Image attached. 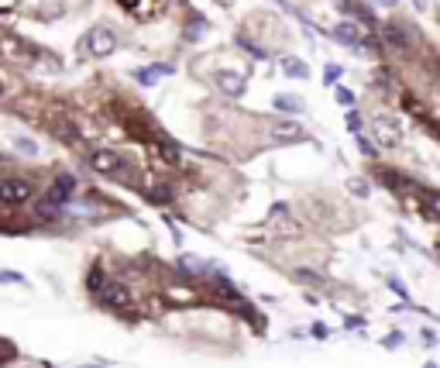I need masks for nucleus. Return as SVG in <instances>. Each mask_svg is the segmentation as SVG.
Masks as SVG:
<instances>
[{
	"label": "nucleus",
	"instance_id": "obj_1",
	"mask_svg": "<svg viewBox=\"0 0 440 368\" xmlns=\"http://www.w3.org/2000/svg\"><path fill=\"white\" fill-rule=\"evenodd\" d=\"M86 49H90V55H110L114 49H117V35L110 31V28H93L90 31V38H86Z\"/></svg>",
	"mask_w": 440,
	"mask_h": 368
},
{
	"label": "nucleus",
	"instance_id": "obj_2",
	"mask_svg": "<svg viewBox=\"0 0 440 368\" xmlns=\"http://www.w3.org/2000/svg\"><path fill=\"white\" fill-rule=\"evenodd\" d=\"M0 200L11 203V207L28 203V200H31V183H25V179H4V183H0Z\"/></svg>",
	"mask_w": 440,
	"mask_h": 368
},
{
	"label": "nucleus",
	"instance_id": "obj_3",
	"mask_svg": "<svg viewBox=\"0 0 440 368\" xmlns=\"http://www.w3.org/2000/svg\"><path fill=\"white\" fill-rule=\"evenodd\" d=\"M90 165H93L97 172L110 176V172H121V169H124V158L117 155V152H110V148H100V152L90 155Z\"/></svg>",
	"mask_w": 440,
	"mask_h": 368
},
{
	"label": "nucleus",
	"instance_id": "obj_4",
	"mask_svg": "<svg viewBox=\"0 0 440 368\" xmlns=\"http://www.w3.org/2000/svg\"><path fill=\"white\" fill-rule=\"evenodd\" d=\"M371 131H375V138L382 141V145H399L403 141V131H399V124H392V121H386V117H375L371 121Z\"/></svg>",
	"mask_w": 440,
	"mask_h": 368
},
{
	"label": "nucleus",
	"instance_id": "obj_5",
	"mask_svg": "<svg viewBox=\"0 0 440 368\" xmlns=\"http://www.w3.org/2000/svg\"><path fill=\"white\" fill-rule=\"evenodd\" d=\"M100 299H104L107 307H117V310H124L131 303V296H128V290L121 286V283H107L104 290H100Z\"/></svg>",
	"mask_w": 440,
	"mask_h": 368
},
{
	"label": "nucleus",
	"instance_id": "obj_6",
	"mask_svg": "<svg viewBox=\"0 0 440 368\" xmlns=\"http://www.w3.org/2000/svg\"><path fill=\"white\" fill-rule=\"evenodd\" d=\"M217 86L227 97H241L244 93V76L241 73H217Z\"/></svg>",
	"mask_w": 440,
	"mask_h": 368
},
{
	"label": "nucleus",
	"instance_id": "obj_7",
	"mask_svg": "<svg viewBox=\"0 0 440 368\" xmlns=\"http://www.w3.org/2000/svg\"><path fill=\"white\" fill-rule=\"evenodd\" d=\"M272 138H275V141H299V138H303V128H299L296 121H279V124L272 128Z\"/></svg>",
	"mask_w": 440,
	"mask_h": 368
},
{
	"label": "nucleus",
	"instance_id": "obj_8",
	"mask_svg": "<svg viewBox=\"0 0 440 368\" xmlns=\"http://www.w3.org/2000/svg\"><path fill=\"white\" fill-rule=\"evenodd\" d=\"M69 193H73V176H66V172H62V176L55 179V186H52V189H49V200H52V203H59V207H62V203L69 200Z\"/></svg>",
	"mask_w": 440,
	"mask_h": 368
},
{
	"label": "nucleus",
	"instance_id": "obj_9",
	"mask_svg": "<svg viewBox=\"0 0 440 368\" xmlns=\"http://www.w3.org/2000/svg\"><path fill=\"white\" fill-rule=\"evenodd\" d=\"M334 38L337 42H344V45H362V28L351 25V21H344V25L334 28Z\"/></svg>",
	"mask_w": 440,
	"mask_h": 368
},
{
	"label": "nucleus",
	"instance_id": "obj_10",
	"mask_svg": "<svg viewBox=\"0 0 440 368\" xmlns=\"http://www.w3.org/2000/svg\"><path fill=\"white\" fill-rule=\"evenodd\" d=\"M386 38L396 45V49H406V45H410V35H406V28H403V25H388L386 28Z\"/></svg>",
	"mask_w": 440,
	"mask_h": 368
},
{
	"label": "nucleus",
	"instance_id": "obj_11",
	"mask_svg": "<svg viewBox=\"0 0 440 368\" xmlns=\"http://www.w3.org/2000/svg\"><path fill=\"white\" fill-rule=\"evenodd\" d=\"M0 49L11 55V59H25V55H28V49L18 42V38H4V42H0Z\"/></svg>",
	"mask_w": 440,
	"mask_h": 368
},
{
	"label": "nucleus",
	"instance_id": "obj_12",
	"mask_svg": "<svg viewBox=\"0 0 440 368\" xmlns=\"http://www.w3.org/2000/svg\"><path fill=\"white\" fill-rule=\"evenodd\" d=\"M283 69H285V76L307 79V66H303V62H296V59H283Z\"/></svg>",
	"mask_w": 440,
	"mask_h": 368
},
{
	"label": "nucleus",
	"instance_id": "obj_13",
	"mask_svg": "<svg viewBox=\"0 0 440 368\" xmlns=\"http://www.w3.org/2000/svg\"><path fill=\"white\" fill-rule=\"evenodd\" d=\"M52 131L59 134V138H66V141H76V128H73V124H66L62 117H59V121H52Z\"/></svg>",
	"mask_w": 440,
	"mask_h": 368
},
{
	"label": "nucleus",
	"instance_id": "obj_14",
	"mask_svg": "<svg viewBox=\"0 0 440 368\" xmlns=\"http://www.w3.org/2000/svg\"><path fill=\"white\" fill-rule=\"evenodd\" d=\"M35 210H38V217H49V220H52V217H59V213H62V207H59V203H52V200H42Z\"/></svg>",
	"mask_w": 440,
	"mask_h": 368
},
{
	"label": "nucleus",
	"instance_id": "obj_15",
	"mask_svg": "<svg viewBox=\"0 0 440 368\" xmlns=\"http://www.w3.org/2000/svg\"><path fill=\"white\" fill-rule=\"evenodd\" d=\"M162 73H172V66H152V69H145V73H138V79H141V83L148 86V83H152V79H155V76H162Z\"/></svg>",
	"mask_w": 440,
	"mask_h": 368
},
{
	"label": "nucleus",
	"instance_id": "obj_16",
	"mask_svg": "<svg viewBox=\"0 0 440 368\" xmlns=\"http://www.w3.org/2000/svg\"><path fill=\"white\" fill-rule=\"evenodd\" d=\"M14 148H18L21 155H38V145H35L31 138H14Z\"/></svg>",
	"mask_w": 440,
	"mask_h": 368
},
{
	"label": "nucleus",
	"instance_id": "obj_17",
	"mask_svg": "<svg viewBox=\"0 0 440 368\" xmlns=\"http://www.w3.org/2000/svg\"><path fill=\"white\" fill-rule=\"evenodd\" d=\"M275 107H279V110H299V100H296V97H275Z\"/></svg>",
	"mask_w": 440,
	"mask_h": 368
},
{
	"label": "nucleus",
	"instance_id": "obj_18",
	"mask_svg": "<svg viewBox=\"0 0 440 368\" xmlns=\"http://www.w3.org/2000/svg\"><path fill=\"white\" fill-rule=\"evenodd\" d=\"M203 21H196V25H189V31H186V38H189V42H200V38H203Z\"/></svg>",
	"mask_w": 440,
	"mask_h": 368
},
{
	"label": "nucleus",
	"instance_id": "obj_19",
	"mask_svg": "<svg viewBox=\"0 0 440 368\" xmlns=\"http://www.w3.org/2000/svg\"><path fill=\"white\" fill-rule=\"evenodd\" d=\"M0 283H25L21 272H11V268H0Z\"/></svg>",
	"mask_w": 440,
	"mask_h": 368
},
{
	"label": "nucleus",
	"instance_id": "obj_20",
	"mask_svg": "<svg viewBox=\"0 0 440 368\" xmlns=\"http://www.w3.org/2000/svg\"><path fill=\"white\" fill-rule=\"evenodd\" d=\"M337 100H340V104H351V100H355V97H351V93H347V90H337Z\"/></svg>",
	"mask_w": 440,
	"mask_h": 368
},
{
	"label": "nucleus",
	"instance_id": "obj_21",
	"mask_svg": "<svg viewBox=\"0 0 440 368\" xmlns=\"http://www.w3.org/2000/svg\"><path fill=\"white\" fill-rule=\"evenodd\" d=\"M371 4H379V7H396L399 0H371Z\"/></svg>",
	"mask_w": 440,
	"mask_h": 368
},
{
	"label": "nucleus",
	"instance_id": "obj_22",
	"mask_svg": "<svg viewBox=\"0 0 440 368\" xmlns=\"http://www.w3.org/2000/svg\"><path fill=\"white\" fill-rule=\"evenodd\" d=\"M117 4H121V7H138L141 0H117Z\"/></svg>",
	"mask_w": 440,
	"mask_h": 368
},
{
	"label": "nucleus",
	"instance_id": "obj_23",
	"mask_svg": "<svg viewBox=\"0 0 440 368\" xmlns=\"http://www.w3.org/2000/svg\"><path fill=\"white\" fill-rule=\"evenodd\" d=\"M430 207H434V210L440 213V196H430Z\"/></svg>",
	"mask_w": 440,
	"mask_h": 368
},
{
	"label": "nucleus",
	"instance_id": "obj_24",
	"mask_svg": "<svg viewBox=\"0 0 440 368\" xmlns=\"http://www.w3.org/2000/svg\"><path fill=\"white\" fill-rule=\"evenodd\" d=\"M0 97H4V83H0Z\"/></svg>",
	"mask_w": 440,
	"mask_h": 368
},
{
	"label": "nucleus",
	"instance_id": "obj_25",
	"mask_svg": "<svg viewBox=\"0 0 440 368\" xmlns=\"http://www.w3.org/2000/svg\"><path fill=\"white\" fill-rule=\"evenodd\" d=\"M437 73H440V59H437Z\"/></svg>",
	"mask_w": 440,
	"mask_h": 368
},
{
	"label": "nucleus",
	"instance_id": "obj_26",
	"mask_svg": "<svg viewBox=\"0 0 440 368\" xmlns=\"http://www.w3.org/2000/svg\"><path fill=\"white\" fill-rule=\"evenodd\" d=\"M172 4H179V0H172Z\"/></svg>",
	"mask_w": 440,
	"mask_h": 368
}]
</instances>
